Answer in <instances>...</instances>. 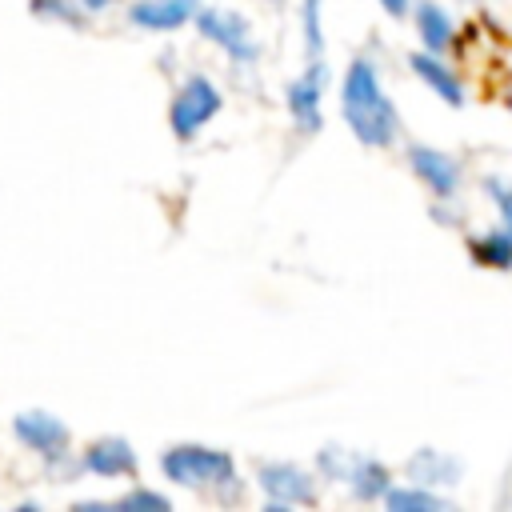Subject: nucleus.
Returning a JSON list of instances; mask_svg holds the SVG:
<instances>
[{
    "mask_svg": "<svg viewBox=\"0 0 512 512\" xmlns=\"http://www.w3.org/2000/svg\"><path fill=\"white\" fill-rule=\"evenodd\" d=\"M160 472L164 480L180 488H220L236 480V460L224 448L208 444H172L160 452Z\"/></svg>",
    "mask_w": 512,
    "mask_h": 512,
    "instance_id": "nucleus-2",
    "label": "nucleus"
},
{
    "mask_svg": "<svg viewBox=\"0 0 512 512\" xmlns=\"http://www.w3.org/2000/svg\"><path fill=\"white\" fill-rule=\"evenodd\" d=\"M28 8H32L36 20H48V24H68V28L84 24V4L80 0H32Z\"/></svg>",
    "mask_w": 512,
    "mask_h": 512,
    "instance_id": "nucleus-18",
    "label": "nucleus"
},
{
    "mask_svg": "<svg viewBox=\"0 0 512 512\" xmlns=\"http://www.w3.org/2000/svg\"><path fill=\"white\" fill-rule=\"evenodd\" d=\"M220 108H224L220 88H216L204 72H192V76H184L180 88L172 92V104H168V128H172V136H176L180 144H188V140L200 136V128H204L208 120H216Z\"/></svg>",
    "mask_w": 512,
    "mask_h": 512,
    "instance_id": "nucleus-4",
    "label": "nucleus"
},
{
    "mask_svg": "<svg viewBox=\"0 0 512 512\" xmlns=\"http://www.w3.org/2000/svg\"><path fill=\"white\" fill-rule=\"evenodd\" d=\"M196 32L208 40V44H216L228 60H236V64H252L256 56H260V44H256V36H252V24L240 16V12H232V8H220V4H200L196 8Z\"/></svg>",
    "mask_w": 512,
    "mask_h": 512,
    "instance_id": "nucleus-5",
    "label": "nucleus"
},
{
    "mask_svg": "<svg viewBox=\"0 0 512 512\" xmlns=\"http://www.w3.org/2000/svg\"><path fill=\"white\" fill-rule=\"evenodd\" d=\"M412 20H416V36H420V44H424L428 52H448V48H452V40H456V20L448 16L444 4H436V0H416Z\"/></svg>",
    "mask_w": 512,
    "mask_h": 512,
    "instance_id": "nucleus-14",
    "label": "nucleus"
},
{
    "mask_svg": "<svg viewBox=\"0 0 512 512\" xmlns=\"http://www.w3.org/2000/svg\"><path fill=\"white\" fill-rule=\"evenodd\" d=\"M324 84H328V60H304V72L284 88L288 116L300 132L324 128Z\"/></svg>",
    "mask_w": 512,
    "mask_h": 512,
    "instance_id": "nucleus-6",
    "label": "nucleus"
},
{
    "mask_svg": "<svg viewBox=\"0 0 512 512\" xmlns=\"http://www.w3.org/2000/svg\"><path fill=\"white\" fill-rule=\"evenodd\" d=\"M340 116L364 148H392L404 120L392 96L380 84V68L368 56H356L340 76Z\"/></svg>",
    "mask_w": 512,
    "mask_h": 512,
    "instance_id": "nucleus-1",
    "label": "nucleus"
},
{
    "mask_svg": "<svg viewBox=\"0 0 512 512\" xmlns=\"http://www.w3.org/2000/svg\"><path fill=\"white\" fill-rule=\"evenodd\" d=\"M404 476L412 484H424V488H452L464 480V460L452 456V452H440V448H416L408 460H404Z\"/></svg>",
    "mask_w": 512,
    "mask_h": 512,
    "instance_id": "nucleus-11",
    "label": "nucleus"
},
{
    "mask_svg": "<svg viewBox=\"0 0 512 512\" xmlns=\"http://www.w3.org/2000/svg\"><path fill=\"white\" fill-rule=\"evenodd\" d=\"M80 468L92 472V476H104V480H120V476H136L140 460H136V448L124 436H100L84 448Z\"/></svg>",
    "mask_w": 512,
    "mask_h": 512,
    "instance_id": "nucleus-10",
    "label": "nucleus"
},
{
    "mask_svg": "<svg viewBox=\"0 0 512 512\" xmlns=\"http://www.w3.org/2000/svg\"><path fill=\"white\" fill-rule=\"evenodd\" d=\"M196 0H132L128 4V24L144 32H176L180 24L196 20Z\"/></svg>",
    "mask_w": 512,
    "mask_h": 512,
    "instance_id": "nucleus-13",
    "label": "nucleus"
},
{
    "mask_svg": "<svg viewBox=\"0 0 512 512\" xmlns=\"http://www.w3.org/2000/svg\"><path fill=\"white\" fill-rule=\"evenodd\" d=\"M468 256H472L480 268L512 272V232L500 224V228H488V232L468 236Z\"/></svg>",
    "mask_w": 512,
    "mask_h": 512,
    "instance_id": "nucleus-15",
    "label": "nucleus"
},
{
    "mask_svg": "<svg viewBox=\"0 0 512 512\" xmlns=\"http://www.w3.org/2000/svg\"><path fill=\"white\" fill-rule=\"evenodd\" d=\"M484 192H488V200L496 204L500 224L512 232V184H508V180H496V176H484Z\"/></svg>",
    "mask_w": 512,
    "mask_h": 512,
    "instance_id": "nucleus-20",
    "label": "nucleus"
},
{
    "mask_svg": "<svg viewBox=\"0 0 512 512\" xmlns=\"http://www.w3.org/2000/svg\"><path fill=\"white\" fill-rule=\"evenodd\" d=\"M376 4H380V8L388 12V16H396V20H400V16H404V12L412 8V0H376Z\"/></svg>",
    "mask_w": 512,
    "mask_h": 512,
    "instance_id": "nucleus-21",
    "label": "nucleus"
},
{
    "mask_svg": "<svg viewBox=\"0 0 512 512\" xmlns=\"http://www.w3.org/2000/svg\"><path fill=\"white\" fill-rule=\"evenodd\" d=\"M84 4V12H104V8H112L116 0H80Z\"/></svg>",
    "mask_w": 512,
    "mask_h": 512,
    "instance_id": "nucleus-22",
    "label": "nucleus"
},
{
    "mask_svg": "<svg viewBox=\"0 0 512 512\" xmlns=\"http://www.w3.org/2000/svg\"><path fill=\"white\" fill-rule=\"evenodd\" d=\"M316 468L324 480H340L352 488L356 500H384V492L392 488V472L388 464H380L376 456L340 448V444H324L316 452Z\"/></svg>",
    "mask_w": 512,
    "mask_h": 512,
    "instance_id": "nucleus-3",
    "label": "nucleus"
},
{
    "mask_svg": "<svg viewBox=\"0 0 512 512\" xmlns=\"http://www.w3.org/2000/svg\"><path fill=\"white\" fill-rule=\"evenodd\" d=\"M324 4L328 0H300V40L304 60H324Z\"/></svg>",
    "mask_w": 512,
    "mask_h": 512,
    "instance_id": "nucleus-17",
    "label": "nucleus"
},
{
    "mask_svg": "<svg viewBox=\"0 0 512 512\" xmlns=\"http://www.w3.org/2000/svg\"><path fill=\"white\" fill-rule=\"evenodd\" d=\"M12 436H16L28 452L48 456V460H64V456H68V444H72L68 424H64L56 412H44V408L16 412V416H12Z\"/></svg>",
    "mask_w": 512,
    "mask_h": 512,
    "instance_id": "nucleus-7",
    "label": "nucleus"
},
{
    "mask_svg": "<svg viewBox=\"0 0 512 512\" xmlns=\"http://www.w3.org/2000/svg\"><path fill=\"white\" fill-rule=\"evenodd\" d=\"M256 484L264 488L268 496V508L272 512H284L288 504H312L316 500V476L292 460H272V464H260L256 472Z\"/></svg>",
    "mask_w": 512,
    "mask_h": 512,
    "instance_id": "nucleus-8",
    "label": "nucleus"
},
{
    "mask_svg": "<svg viewBox=\"0 0 512 512\" xmlns=\"http://www.w3.org/2000/svg\"><path fill=\"white\" fill-rule=\"evenodd\" d=\"M112 508H116V512H144V508H152V512H168L172 500H168L164 492H152V488H132V492H124L120 500H112Z\"/></svg>",
    "mask_w": 512,
    "mask_h": 512,
    "instance_id": "nucleus-19",
    "label": "nucleus"
},
{
    "mask_svg": "<svg viewBox=\"0 0 512 512\" xmlns=\"http://www.w3.org/2000/svg\"><path fill=\"white\" fill-rule=\"evenodd\" d=\"M408 68H412V72L420 76V84L432 88V96H440L448 108H464V80H460V72H456L452 64L440 60V52L420 48V52L408 56Z\"/></svg>",
    "mask_w": 512,
    "mask_h": 512,
    "instance_id": "nucleus-12",
    "label": "nucleus"
},
{
    "mask_svg": "<svg viewBox=\"0 0 512 512\" xmlns=\"http://www.w3.org/2000/svg\"><path fill=\"white\" fill-rule=\"evenodd\" d=\"M504 96H508V112H512V80H508V88H504Z\"/></svg>",
    "mask_w": 512,
    "mask_h": 512,
    "instance_id": "nucleus-23",
    "label": "nucleus"
},
{
    "mask_svg": "<svg viewBox=\"0 0 512 512\" xmlns=\"http://www.w3.org/2000/svg\"><path fill=\"white\" fill-rule=\"evenodd\" d=\"M384 508H392V512H444V508H452V500L440 496L436 488L408 480V484H392L384 492Z\"/></svg>",
    "mask_w": 512,
    "mask_h": 512,
    "instance_id": "nucleus-16",
    "label": "nucleus"
},
{
    "mask_svg": "<svg viewBox=\"0 0 512 512\" xmlns=\"http://www.w3.org/2000/svg\"><path fill=\"white\" fill-rule=\"evenodd\" d=\"M408 168L416 172V180L436 196V200H452L460 192L464 168L452 152L432 148V144H408Z\"/></svg>",
    "mask_w": 512,
    "mask_h": 512,
    "instance_id": "nucleus-9",
    "label": "nucleus"
}]
</instances>
